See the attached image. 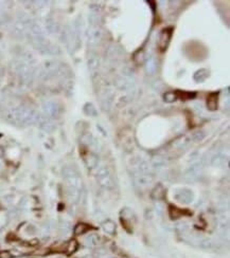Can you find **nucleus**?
Returning a JSON list of instances; mask_svg holds the SVG:
<instances>
[{"instance_id":"nucleus-4","label":"nucleus","mask_w":230,"mask_h":258,"mask_svg":"<svg viewBox=\"0 0 230 258\" xmlns=\"http://www.w3.org/2000/svg\"><path fill=\"white\" fill-rule=\"evenodd\" d=\"M0 258H11V254L8 252L0 253Z\"/></svg>"},{"instance_id":"nucleus-2","label":"nucleus","mask_w":230,"mask_h":258,"mask_svg":"<svg viewBox=\"0 0 230 258\" xmlns=\"http://www.w3.org/2000/svg\"><path fill=\"white\" fill-rule=\"evenodd\" d=\"M207 105L210 110H215L217 108V93H211L207 100Z\"/></svg>"},{"instance_id":"nucleus-1","label":"nucleus","mask_w":230,"mask_h":258,"mask_svg":"<svg viewBox=\"0 0 230 258\" xmlns=\"http://www.w3.org/2000/svg\"><path fill=\"white\" fill-rule=\"evenodd\" d=\"M172 34H173V29L172 28H168V29L162 30L159 37V41H158V48H159L160 52H163L167 50L170 40H171Z\"/></svg>"},{"instance_id":"nucleus-3","label":"nucleus","mask_w":230,"mask_h":258,"mask_svg":"<svg viewBox=\"0 0 230 258\" xmlns=\"http://www.w3.org/2000/svg\"><path fill=\"white\" fill-rule=\"evenodd\" d=\"M86 231V227H85V224H79L75 229V234H81V233H84Z\"/></svg>"}]
</instances>
